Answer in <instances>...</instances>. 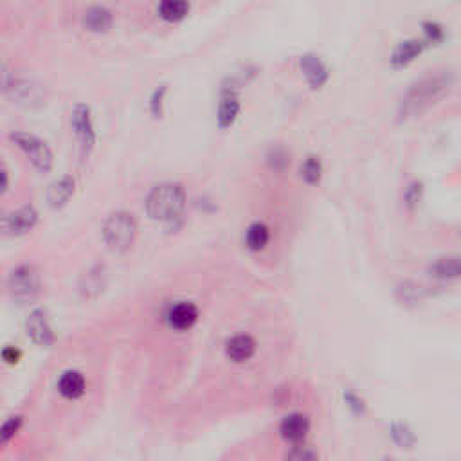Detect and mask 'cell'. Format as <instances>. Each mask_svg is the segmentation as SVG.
I'll return each mask as SVG.
<instances>
[{"mask_svg": "<svg viewBox=\"0 0 461 461\" xmlns=\"http://www.w3.org/2000/svg\"><path fill=\"white\" fill-rule=\"evenodd\" d=\"M238 112H240L238 97H236L235 94H230V92H226V96L222 97V101L218 104V114H217L218 125L222 128L233 125L236 116H238Z\"/></svg>", "mask_w": 461, "mask_h": 461, "instance_id": "18", "label": "cell"}, {"mask_svg": "<svg viewBox=\"0 0 461 461\" xmlns=\"http://www.w3.org/2000/svg\"><path fill=\"white\" fill-rule=\"evenodd\" d=\"M18 425H20V416L9 418L8 422L4 423V429H2V436H4V439H8L9 436L13 435V432L18 429Z\"/></svg>", "mask_w": 461, "mask_h": 461, "instance_id": "27", "label": "cell"}, {"mask_svg": "<svg viewBox=\"0 0 461 461\" xmlns=\"http://www.w3.org/2000/svg\"><path fill=\"white\" fill-rule=\"evenodd\" d=\"M144 205L153 220H173L186 205V192L179 182L157 184L146 196Z\"/></svg>", "mask_w": 461, "mask_h": 461, "instance_id": "1", "label": "cell"}, {"mask_svg": "<svg viewBox=\"0 0 461 461\" xmlns=\"http://www.w3.org/2000/svg\"><path fill=\"white\" fill-rule=\"evenodd\" d=\"M429 274L435 279H461V256H442L429 265Z\"/></svg>", "mask_w": 461, "mask_h": 461, "instance_id": "14", "label": "cell"}, {"mask_svg": "<svg viewBox=\"0 0 461 461\" xmlns=\"http://www.w3.org/2000/svg\"><path fill=\"white\" fill-rule=\"evenodd\" d=\"M198 319V308L189 301H180L177 305H171L166 312V322L175 330H187Z\"/></svg>", "mask_w": 461, "mask_h": 461, "instance_id": "9", "label": "cell"}, {"mask_svg": "<svg viewBox=\"0 0 461 461\" xmlns=\"http://www.w3.org/2000/svg\"><path fill=\"white\" fill-rule=\"evenodd\" d=\"M299 63L303 72H305L306 79H308L310 87L321 88L322 85L327 83L328 69L321 61V58L315 56V54H305V56H301Z\"/></svg>", "mask_w": 461, "mask_h": 461, "instance_id": "13", "label": "cell"}, {"mask_svg": "<svg viewBox=\"0 0 461 461\" xmlns=\"http://www.w3.org/2000/svg\"><path fill=\"white\" fill-rule=\"evenodd\" d=\"M18 355H20V353H18V350H15V348H6L4 350V359L8 362H17Z\"/></svg>", "mask_w": 461, "mask_h": 461, "instance_id": "28", "label": "cell"}, {"mask_svg": "<svg viewBox=\"0 0 461 461\" xmlns=\"http://www.w3.org/2000/svg\"><path fill=\"white\" fill-rule=\"evenodd\" d=\"M58 391L65 398H78L85 393V377L79 371H65L58 380Z\"/></svg>", "mask_w": 461, "mask_h": 461, "instance_id": "16", "label": "cell"}, {"mask_svg": "<svg viewBox=\"0 0 461 461\" xmlns=\"http://www.w3.org/2000/svg\"><path fill=\"white\" fill-rule=\"evenodd\" d=\"M0 175H2V193H6V192H8V187H9L8 170H6V168H2V171H0Z\"/></svg>", "mask_w": 461, "mask_h": 461, "instance_id": "29", "label": "cell"}, {"mask_svg": "<svg viewBox=\"0 0 461 461\" xmlns=\"http://www.w3.org/2000/svg\"><path fill=\"white\" fill-rule=\"evenodd\" d=\"M75 193V179L70 175H63L47 187V202L52 208H61Z\"/></svg>", "mask_w": 461, "mask_h": 461, "instance_id": "15", "label": "cell"}, {"mask_svg": "<svg viewBox=\"0 0 461 461\" xmlns=\"http://www.w3.org/2000/svg\"><path fill=\"white\" fill-rule=\"evenodd\" d=\"M164 92H166V85H161V87L153 91L152 100H150V110H152V114L155 118H161L162 96H164Z\"/></svg>", "mask_w": 461, "mask_h": 461, "instance_id": "24", "label": "cell"}, {"mask_svg": "<svg viewBox=\"0 0 461 461\" xmlns=\"http://www.w3.org/2000/svg\"><path fill=\"white\" fill-rule=\"evenodd\" d=\"M301 179L308 184H318L321 180L322 175V164L321 159L315 155H308L305 159V162L301 164Z\"/></svg>", "mask_w": 461, "mask_h": 461, "instance_id": "21", "label": "cell"}, {"mask_svg": "<svg viewBox=\"0 0 461 461\" xmlns=\"http://www.w3.org/2000/svg\"><path fill=\"white\" fill-rule=\"evenodd\" d=\"M101 233H103L104 244L109 245L110 251L123 253L134 244V238L137 235L135 217L128 211H114L104 220Z\"/></svg>", "mask_w": 461, "mask_h": 461, "instance_id": "3", "label": "cell"}, {"mask_svg": "<svg viewBox=\"0 0 461 461\" xmlns=\"http://www.w3.org/2000/svg\"><path fill=\"white\" fill-rule=\"evenodd\" d=\"M40 278L33 265H22L15 269L9 276V292L13 299L31 301L38 294Z\"/></svg>", "mask_w": 461, "mask_h": 461, "instance_id": "5", "label": "cell"}, {"mask_svg": "<svg viewBox=\"0 0 461 461\" xmlns=\"http://www.w3.org/2000/svg\"><path fill=\"white\" fill-rule=\"evenodd\" d=\"M27 335H29L31 339L35 341L36 344H42V346H49L54 339V335H52L51 327H49V321L45 318L44 310H33L27 319Z\"/></svg>", "mask_w": 461, "mask_h": 461, "instance_id": "10", "label": "cell"}, {"mask_svg": "<svg viewBox=\"0 0 461 461\" xmlns=\"http://www.w3.org/2000/svg\"><path fill=\"white\" fill-rule=\"evenodd\" d=\"M423 31H425L427 42H442L444 40V27L436 22H425L423 24Z\"/></svg>", "mask_w": 461, "mask_h": 461, "instance_id": "25", "label": "cell"}, {"mask_svg": "<svg viewBox=\"0 0 461 461\" xmlns=\"http://www.w3.org/2000/svg\"><path fill=\"white\" fill-rule=\"evenodd\" d=\"M451 85V75L447 70H439L435 75H427L422 79H418L413 87L407 91L405 97L402 100L405 114H414L425 109L427 104L432 103L436 97L448 88Z\"/></svg>", "mask_w": 461, "mask_h": 461, "instance_id": "2", "label": "cell"}, {"mask_svg": "<svg viewBox=\"0 0 461 461\" xmlns=\"http://www.w3.org/2000/svg\"><path fill=\"white\" fill-rule=\"evenodd\" d=\"M157 11L164 20H180L189 11V4L186 0H162Z\"/></svg>", "mask_w": 461, "mask_h": 461, "instance_id": "20", "label": "cell"}, {"mask_svg": "<svg viewBox=\"0 0 461 461\" xmlns=\"http://www.w3.org/2000/svg\"><path fill=\"white\" fill-rule=\"evenodd\" d=\"M391 436L395 439L396 445H400L402 448H411L416 442V436L411 431L409 427L404 425V423H395L391 427Z\"/></svg>", "mask_w": 461, "mask_h": 461, "instance_id": "22", "label": "cell"}, {"mask_svg": "<svg viewBox=\"0 0 461 461\" xmlns=\"http://www.w3.org/2000/svg\"><path fill=\"white\" fill-rule=\"evenodd\" d=\"M9 137L18 144V148H22L24 152H26V155L29 157L31 162H33L40 171L51 170L52 153L45 141H42L40 137H36V135L29 134V132H13Z\"/></svg>", "mask_w": 461, "mask_h": 461, "instance_id": "4", "label": "cell"}, {"mask_svg": "<svg viewBox=\"0 0 461 461\" xmlns=\"http://www.w3.org/2000/svg\"><path fill=\"white\" fill-rule=\"evenodd\" d=\"M36 220H38V213H36V209L33 208L31 204L22 205L20 209L13 211V213H9L4 217V233L6 235L11 236H18L24 235L27 230H31L35 227Z\"/></svg>", "mask_w": 461, "mask_h": 461, "instance_id": "7", "label": "cell"}, {"mask_svg": "<svg viewBox=\"0 0 461 461\" xmlns=\"http://www.w3.org/2000/svg\"><path fill=\"white\" fill-rule=\"evenodd\" d=\"M425 40H418V38H409L404 40L400 44L396 45L391 52V65L393 67H404L407 63L414 60L416 56L422 54V51L425 49Z\"/></svg>", "mask_w": 461, "mask_h": 461, "instance_id": "12", "label": "cell"}, {"mask_svg": "<svg viewBox=\"0 0 461 461\" xmlns=\"http://www.w3.org/2000/svg\"><path fill=\"white\" fill-rule=\"evenodd\" d=\"M83 24L91 31H107L112 24V13L104 6H91L83 15Z\"/></svg>", "mask_w": 461, "mask_h": 461, "instance_id": "17", "label": "cell"}, {"mask_svg": "<svg viewBox=\"0 0 461 461\" xmlns=\"http://www.w3.org/2000/svg\"><path fill=\"white\" fill-rule=\"evenodd\" d=\"M312 423L310 418L303 413H290L283 418L279 423V436L290 445H303L308 438Z\"/></svg>", "mask_w": 461, "mask_h": 461, "instance_id": "6", "label": "cell"}, {"mask_svg": "<svg viewBox=\"0 0 461 461\" xmlns=\"http://www.w3.org/2000/svg\"><path fill=\"white\" fill-rule=\"evenodd\" d=\"M256 352V341L249 334H238L226 343V353L230 361L245 362Z\"/></svg>", "mask_w": 461, "mask_h": 461, "instance_id": "11", "label": "cell"}, {"mask_svg": "<svg viewBox=\"0 0 461 461\" xmlns=\"http://www.w3.org/2000/svg\"><path fill=\"white\" fill-rule=\"evenodd\" d=\"M269 227L261 222L251 224L247 233H245V242H247V247L251 249V251H261V249H265V245L269 244Z\"/></svg>", "mask_w": 461, "mask_h": 461, "instance_id": "19", "label": "cell"}, {"mask_svg": "<svg viewBox=\"0 0 461 461\" xmlns=\"http://www.w3.org/2000/svg\"><path fill=\"white\" fill-rule=\"evenodd\" d=\"M420 198H422V184L416 182V180L411 184H407V187H405V192H404L405 205H407L409 209H413L414 205L420 202Z\"/></svg>", "mask_w": 461, "mask_h": 461, "instance_id": "23", "label": "cell"}, {"mask_svg": "<svg viewBox=\"0 0 461 461\" xmlns=\"http://www.w3.org/2000/svg\"><path fill=\"white\" fill-rule=\"evenodd\" d=\"M344 400H346V404H348L355 413H362V411H364V404H362V400L355 395V393L352 391L344 393Z\"/></svg>", "mask_w": 461, "mask_h": 461, "instance_id": "26", "label": "cell"}, {"mask_svg": "<svg viewBox=\"0 0 461 461\" xmlns=\"http://www.w3.org/2000/svg\"><path fill=\"white\" fill-rule=\"evenodd\" d=\"M70 125L72 130L76 132L78 139L85 146V150H91L94 141H96V134H94V127H92L91 109L85 103H78L72 109V116H70Z\"/></svg>", "mask_w": 461, "mask_h": 461, "instance_id": "8", "label": "cell"}]
</instances>
